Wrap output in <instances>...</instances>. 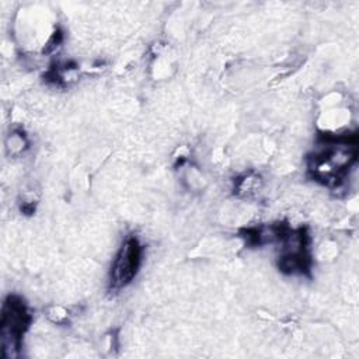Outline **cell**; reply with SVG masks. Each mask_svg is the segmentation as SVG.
<instances>
[{
	"label": "cell",
	"instance_id": "cell-1",
	"mask_svg": "<svg viewBox=\"0 0 359 359\" xmlns=\"http://www.w3.org/2000/svg\"><path fill=\"white\" fill-rule=\"evenodd\" d=\"M29 324V314L24 303L10 296L1 309V349L3 356H13L18 352L21 337Z\"/></svg>",
	"mask_w": 359,
	"mask_h": 359
},
{
	"label": "cell",
	"instance_id": "cell-2",
	"mask_svg": "<svg viewBox=\"0 0 359 359\" xmlns=\"http://www.w3.org/2000/svg\"><path fill=\"white\" fill-rule=\"evenodd\" d=\"M142 259V245L135 237H128L122 244L111 269V286L119 289L136 275Z\"/></svg>",
	"mask_w": 359,
	"mask_h": 359
}]
</instances>
